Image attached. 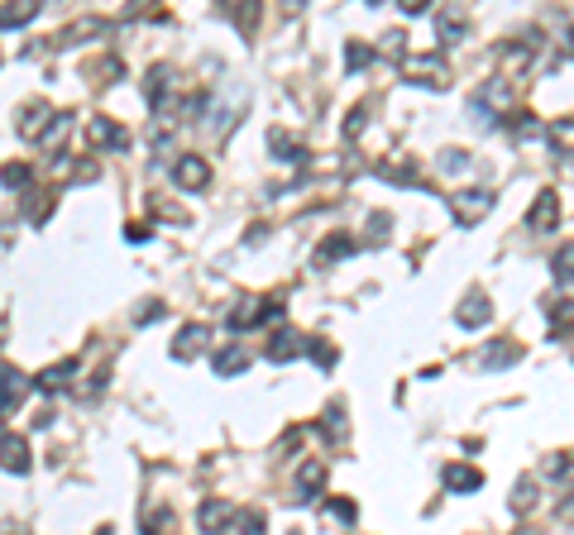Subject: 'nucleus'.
Wrapping results in <instances>:
<instances>
[{
	"label": "nucleus",
	"instance_id": "nucleus-46",
	"mask_svg": "<svg viewBox=\"0 0 574 535\" xmlns=\"http://www.w3.org/2000/svg\"><path fill=\"white\" fill-rule=\"evenodd\" d=\"M469 168V153L464 149H445L441 153V172H464Z\"/></svg>",
	"mask_w": 574,
	"mask_h": 535
},
{
	"label": "nucleus",
	"instance_id": "nucleus-11",
	"mask_svg": "<svg viewBox=\"0 0 574 535\" xmlns=\"http://www.w3.org/2000/svg\"><path fill=\"white\" fill-rule=\"evenodd\" d=\"M268 364H292V359H302V354H307V340H302V335H297V330H273V340H268Z\"/></svg>",
	"mask_w": 574,
	"mask_h": 535
},
{
	"label": "nucleus",
	"instance_id": "nucleus-31",
	"mask_svg": "<svg viewBox=\"0 0 574 535\" xmlns=\"http://www.w3.org/2000/svg\"><path fill=\"white\" fill-rule=\"evenodd\" d=\"M0 182H5V192H10V196H20V192H29L34 172L24 168V163H5V172H0Z\"/></svg>",
	"mask_w": 574,
	"mask_h": 535
},
{
	"label": "nucleus",
	"instance_id": "nucleus-23",
	"mask_svg": "<svg viewBox=\"0 0 574 535\" xmlns=\"http://www.w3.org/2000/svg\"><path fill=\"white\" fill-rule=\"evenodd\" d=\"M87 134H91V144H96V149H130V134L115 125V120H106V115H96Z\"/></svg>",
	"mask_w": 574,
	"mask_h": 535
},
{
	"label": "nucleus",
	"instance_id": "nucleus-39",
	"mask_svg": "<svg viewBox=\"0 0 574 535\" xmlns=\"http://www.w3.org/2000/svg\"><path fill=\"white\" fill-rule=\"evenodd\" d=\"M91 77H96V86H111L125 77V67H120V58H101V63H91Z\"/></svg>",
	"mask_w": 574,
	"mask_h": 535
},
{
	"label": "nucleus",
	"instance_id": "nucleus-14",
	"mask_svg": "<svg viewBox=\"0 0 574 535\" xmlns=\"http://www.w3.org/2000/svg\"><path fill=\"white\" fill-rule=\"evenodd\" d=\"M230 521H240V512H230V502H221V497H206L197 507V526L206 535H221Z\"/></svg>",
	"mask_w": 574,
	"mask_h": 535
},
{
	"label": "nucleus",
	"instance_id": "nucleus-15",
	"mask_svg": "<svg viewBox=\"0 0 574 535\" xmlns=\"http://www.w3.org/2000/svg\"><path fill=\"white\" fill-rule=\"evenodd\" d=\"M441 488L445 493H479V488H484V473L474 469V464H445Z\"/></svg>",
	"mask_w": 574,
	"mask_h": 535
},
{
	"label": "nucleus",
	"instance_id": "nucleus-13",
	"mask_svg": "<svg viewBox=\"0 0 574 535\" xmlns=\"http://www.w3.org/2000/svg\"><path fill=\"white\" fill-rule=\"evenodd\" d=\"M249 110V91H230V101H221V106H211V129L216 134H230V129L240 125V115Z\"/></svg>",
	"mask_w": 574,
	"mask_h": 535
},
{
	"label": "nucleus",
	"instance_id": "nucleus-41",
	"mask_svg": "<svg viewBox=\"0 0 574 535\" xmlns=\"http://www.w3.org/2000/svg\"><path fill=\"white\" fill-rule=\"evenodd\" d=\"M163 311H168V306H163L158 297L139 301V306H134V325H154V321H163Z\"/></svg>",
	"mask_w": 574,
	"mask_h": 535
},
{
	"label": "nucleus",
	"instance_id": "nucleus-36",
	"mask_svg": "<svg viewBox=\"0 0 574 535\" xmlns=\"http://www.w3.org/2000/svg\"><path fill=\"white\" fill-rule=\"evenodd\" d=\"M546 478L551 483H574V454H551L546 459Z\"/></svg>",
	"mask_w": 574,
	"mask_h": 535
},
{
	"label": "nucleus",
	"instance_id": "nucleus-8",
	"mask_svg": "<svg viewBox=\"0 0 574 535\" xmlns=\"http://www.w3.org/2000/svg\"><path fill=\"white\" fill-rule=\"evenodd\" d=\"M173 182L182 192H206V187H211V163L197 158V153H182L173 163Z\"/></svg>",
	"mask_w": 574,
	"mask_h": 535
},
{
	"label": "nucleus",
	"instance_id": "nucleus-27",
	"mask_svg": "<svg viewBox=\"0 0 574 535\" xmlns=\"http://www.w3.org/2000/svg\"><path fill=\"white\" fill-rule=\"evenodd\" d=\"M374 172L383 177V182H393V187H421V172H417V163H412V158H402V163L383 158Z\"/></svg>",
	"mask_w": 574,
	"mask_h": 535
},
{
	"label": "nucleus",
	"instance_id": "nucleus-32",
	"mask_svg": "<svg viewBox=\"0 0 574 535\" xmlns=\"http://www.w3.org/2000/svg\"><path fill=\"white\" fill-rule=\"evenodd\" d=\"M321 435H326L331 445H345V407H340V402L321 416Z\"/></svg>",
	"mask_w": 574,
	"mask_h": 535
},
{
	"label": "nucleus",
	"instance_id": "nucleus-4",
	"mask_svg": "<svg viewBox=\"0 0 574 535\" xmlns=\"http://www.w3.org/2000/svg\"><path fill=\"white\" fill-rule=\"evenodd\" d=\"M53 125H58V110L48 106V101H29L15 115V129H20L24 144H44L48 134H53Z\"/></svg>",
	"mask_w": 574,
	"mask_h": 535
},
{
	"label": "nucleus",
	"instance_id": "nucleus-20",
	"mask_svg": "<svg viewBox=\"0 0 574 535\" xmlns=\"http://www.w3.org/2000/svg\"><path fill=\"white\" fill-rule=\"evenodd\" d=\"M268 149L278 153V163H292V168H302L311 153L302 149V139H292L287 129H268Z\"/></svg>",
	"mask_w": 574,
	"mask_h": 535
},
{
	"label": "nucleus",
	"instance_id": "nucleus-40",
	"mask_svg": "<svg viewBox=\"0 0 574 535\" xmlns=\"http://www.w3.org/2000/svg\"><path fill=\"white\" fill-rule=\"evenodd\" d=\"M574 325V301H555L551 306V335H570Z\"/></svg>",
	"mask_w": 574,
	"mask_h": 535
},
{
	"label": "nucleus",
	"instance_id": "nucleus-33",
	"mask_svg": "<svg viewBox=\"0 0 574 535\" xmlns=\"http://www.w3.org/2000/svg\"><path fill=\"white\" fill-rule=\"evenodd\" d=\"M551 278H555V282H574V244H560V249H555Z\"/></svg>",
	"mask_w": 574,
	"mask_h": 535
},
{
	"label": "nucleus",
	"instance_id": "nucleus-24",
	"mask_svg": "<svg viewBox=\"0 0 574 535\" xmlns=\"http://www.w3.org/2000/svg\"><path fill=\"white\" fill-rule=\"evenodd\" d=\"M72 373H77V359H63V364H48L39 378H34V387L44 392V397H58L67 383H72Z\"/></svg>",
	"mask_w": 574,
	"mask_h": 535
},
{
	"label": "nucleus",
	"instance_id": "nucleus-12",
	"mask_svg": "<svg viewBox=\"0 0 574 535\" xmlns=\"http://www.w3.org/2000/svg\"><path fill=\"white\" fill-rule=\"evenodd\" d=\"M321 488H326V464H321V459H307V464L297 469V478H292V497H297V502H316Z\"/></svg>",
	"mask_w": 574,
	"mask_h": 535
},
{
	"label": "nucleus",
	"instance_id": "nucleus-53",
	"mask_svg": "<svg viewBox=\"0 0 574 535\" xmlns=\"http://www.w3.org/2000/svg\"><path fill=\"white\" fill-rule=\"evenodd\" d=\"M96 535H115V531H111V526H101V531H96Z\"/></svg>",
	"mask_w": 574,
	"mask_h": 535
},
{
	"label": "nucleus",
	"instance_id": "nucleus-26",
	"mask_svg": "<svg viewBox=\"0 0 574 535\" xmlns=\"http://www.w3.org/2000/svg\"><path fill=\"white\" fill-rule=\"evenodd\" d=\"M39 10H44L39 0H10V5L0 10V29H5V34H15V29H24L29 20H39Z\"/></svg>",
	"mask_w": 574,
	"mask_h": 535
},
{
	"label": "nucleus",
	"instance_id": "nucleus-38",
	"mask_svg": "<svg viewBox=\"0 0 574 535\" xmlns=\"http://www.w3.org/2000/svg\"><path fill=\"white\" fill-rule=\"evenodd\" d=\"M374 63V48H369V43H345V67H350V72H364V67Z\"/></svg>",
	"mask_w": 574,
	"mask_h": 535
},
{
	"label": "nucleus",
	"instance_id": "nucleus-54",
	"mask_svg": "<svg viewBox=\"0 0 574 535\" xmlns=\"http://www.w3.org/2000/svg\"><path fill=\"white\" fill-rule=\"evenodd\" d=\"M517 535H531V531H517Z\"/></svg>",
	"mask_w": 574,
	"mask_h": 535
},
{
	"label": "nucleus",
	"instance_id": "nucleus-29",
	"mask_svg": "<svg viewBox=\"0 0 574 535\" xmlns=\"http://www.w3.org/2000/svg\"><path fill=\"white\" fill-rule=\"evenodd\" d=\"M24 392H29V378H24L15 364H5V402H0V407H5V416H15V407H20Z\"/></svg>",
	"mask_w": 574,
	"mask_h": 535
},
{
	"label": "nucleus",
	"instance_id": "nucleus-49",
	"mask_svg": "<svg viewBox=\"0 0 574 535\" xmlns=\"http://www.w3.org/2000/svg\"><path fill=\"white\" fill-rule=\"evenodd\" d=\"M154 215L173 220V225H187V211H182V206H168V201H154Z\"/></svg>",
	"mask_w": 574,
	"mask_h": 535
},
{
	"label": "nucleus",
	"instance_id": "nucleus-28",
	"mask_svg": "<svg viewBox=\"0 0 574 535\" xmlns=\"http://www.w3.org/2000/svg\"><path fill=\"white\" fill-rule=\"evenodd\" d=\"M546 144L555 153H574V115H560V120L546 125Z\"/></svg>",
	"mask_w": 574,
	"mask_h": 535
},
{
	"label": "nucleus",
	"instance_id": "nucleus-18",
	"mask_svg": "<svg viewBox=\"0 0 574 535\" xmlns=\"http://www.w3.org/2000/svg\"><path fill=\"white\" fill-rule=\"evenodd\" d=\"M464 34H469V10H464V5H445L441 15H436V39L460 43Z\"/></svg>",
	"mask_w": 574,
	"mask_h": 535
},
{
	"label": "nucleus",
	"instance_id": "nucleus-37",
	"mask_svg": "<svg viewBox=\"0 0 574 535\" xmlns=\"http://www.w3.org/2000/svg\"><path fill=\"white\" fill-rule=\"evenodd\" d=\"M225 15H230V20L240 24V34H254V24H259V10H254V5H249V10H244L240 0H230V5H221Z\"/></svg>",
	"mask_w": 574,
	"mask_h": 535
},
{
	"label": "nucleus",
	"instance_id": "nucleus-6",
	"mask_svg": "<svg viewBox=\"0 0 574 535\" xmlns=\"http://www.w3.org/2000/svg\"><path fill=\"white\" fill-rule=\"evenodd\" d=\"M173 82H177V72L168 63H154L149 72H144V101H149V110H154V115H168Z\"/></svg>",
	"mask_w": 574,
	"mask_h": 535
},
{
	"label": "nucleus",
	"instance_id": "nucleus-3",
	"mask_svg": "<svg viewBox=\"0 0 574 535\" xmlns=\"http://www.w3.org/2000/svg\"><path fill=\"white\" fill-rule=\"evenodd\" d=\"M445 206H450V215H455V225H460V230H474V225L493 211V192H484V187L450 192V196H445Z\"/></svg>",
	"mask_w": 574,
	"mask_h": 535
},
{
	"label": "nucleus",
	"instance_id": "nucleus-7",
	"mask_svg": "<svg viewBox=\"0 0 574 535\" xmlns=\"http://www.w3.org/2000/svg\"><path fill=\"white\" fill-rule=\"evenodd\" d=\"M522 359V344L517 340H488L479 354H474V368L479 373H503V368H512Z\"/></svg>",
	"mask_w": 574,
	"mask_h": 535
},
{
	"label": "nucleus",
	"instance_id": "nucleus-30",
	"mask_svg": "<svg viewBox=\"0 0 574 535\" xmlns=\"http://www.w3.org/2000/svg\"><path fill=\"white\" fill-rule=\"evenodd\" d=\"M508 507H512V516H527V512H536V478H517V483H512Z\"/></svg>",
	"mask_w": 574,
	"mask_h": 535
},
{
	"label": "nucleus",
	"instance_id": "nucleus-2",
	"mask_svg": "<svg viewBox=\"0 0 574 535\" xmlns=\"http://www.w3.org/2000/svg\"><path fill=\"white\" fill-rule=\"evenodd\" d=\"M402 77L412 86H426V91H445V86H450V67H445L441 53H407Z\"/></svg>",
	"mask_w": 574,
	"mask_h": 535
},
{
	"label": "nucleus",
	"instance_id": "nucleus-9",
	"mask_svg": "<svg viewBox=\"0 0 574 535\" xmlns=\"http://www.w3.org/2000/svg\"><path fill=\"white\" fill-rule=\"evenodd\" d=\"M555 220H560V196H555L551 187H546V192H536V201H531L527 230H531V235H551Z\"/></svg>",
	"mask_w": 574,
	"mask_h": 535
},
{
	"label": "nucleus",
	"instance_id": "nucleus-45",
	"mask_svg": "<svg viewBox=\"0 0 574 535\" xmlns=\"http://www.w3.org/2000/svg\"><path fill=\"white\" fill-rule=\"evenodd\" d=\"M364 125H369V106H354L350 120H345V139H359V134H364Z\"/></svg>",
	"mask_w": 574,
	"mask_h": 535
},
{
	"label": "nucleus",
	"instance_id": "nucleus-17",
	"mask_svg": "<svg viewBox=\"0 0 574 535\" xmlns=\"http://www.w3.org/2000/svg\"><path fill=\"white\" fill-rule=\"evenodd\" d=\"M206 344H211V325L192 321V325H182V330H177L173 354H177V359H197V354L206 349Z\"/></svg>",
	"mask_w": 574,
	"mask_h": 535
},
{
	"label": "nucleus",
	"instance_id": "nucleus-52",
	"mask_svg": "<svg viewBox=\"0 0 574 535\" xmlns=\"http://www.w3.org/2000/svg\"><path fill=\"white\" fill-rule=\"evenodd\" d=\"M560 521H574V497L565 502V507H560Z\"/></svg>",
	"mask_w": 574,
	"mask_h": 535
},
{
	"label": "nucleus",
	"instance_id": "nucleus-51",
	"mask_svg": "<svg viewBox=\"0 0 574 535\" xmlns=\"http://www.w3.org/2000/svg\"><path fill=\"white\" fill-rule=\"evenodd\" d=\"M431 0H402V15H426Z\"/></svg>",
	"mask_w": 574,
	"mask_h": 535
},
{
	"label": "nucleus",
	"instance_id": "nucleus-10",
	"mask_svg": "<svg viewBox=\"0 0 574 535\" xmlns=\"http://www.w3.org/2000/svg\"><path fill=\"white\" fill-rule=\"evenodd\" d=\"M493 321V301H488V292H469V297L455 306V325L460 330H479V325Z\"/></svg>",
	"mask_w": 574,
	"mask_h": 535
},
{
	"label": "nucleus",
	"instance_id": "nucleus-5",
	"mask_svg": "<svg viewBox=\"0 0 574 535\" xmlns=\"http://www.w3.org/2000/svg\"><path fill=\"white\" fill-rule=\"evenodd\" d=\"M536 53H541V34H536V29H522V39H508L503 48H498V58H503V77H508V72H527Z\"/></svg>",
	"mask_w": 574,
	"mask_h": 535
},
{
	"label": "nucleus",
	"instance_id": "nucleus-55",
	"mask_svg": "<svg viewBox=\"0 0 574 535\" xmlns=\"http://www.w3.org/2000/svg\"><path fill=\"white\" fill-rule=\"evenodd\" d=\"M5 535H15V531H5Z\"/></svg>",
	"mask_w": 574,
	"mask_h": 535
},
{
	"label": "nucleus",
	"instance_id": "nucleus-48",
	"mask_svg": "<svg viewBox=\"0 0 574 535\" xmlns=\"http://www.w3.org/2000/svg\"><path fill=\"white\" fill-rule=\"evenodd\" d=\"M326 507H331V512L340 516V521H345V526H350L354 516H359V512H354V502H350V497H331V502H326Z\"/></svg>",
	"mask_w": 574,
	"mask_h": 535
},
{
	"label": "nucleus",
	"instance_id": "nucleus-22",
	"mask_svg": "<svg viewBox=\"0 0 574 535\" xmlns=\"http://www.w3.org/2000/svg\"><path fill=\"white\" fill-rule=\"evenodd\" d=\"M0 454H5V473H10V478L29 473V445H24L15 430H5V435H0Z\"/></svg>",
	"mask_w": 574,
	"mask_h": 535
},
{
	"label": "nucleus",
	"instance_id": "nucleus-1",
	"mask_svg": "<svg viewBox=\"0 0 574 535\" xmlns=\"http://www.w3.org/2000/svg\"><path fill=\"white\" fill-rule=\"evenodd\" d=\"M512 101H517L512 77H503V72H498V77H488V82L479 86V96H474V115H479L484 125H493V115H503V120H508V115H517V110H512Z\"/></svg>",
	"mask_w": 574,
	"mask_h": 535
},
{
	"label": "nucleus",
	"instance_id": "nucleus-43",
	"mask_svg": "<svg viewBox=\"0 0 574 535\" xmlns=\"http://www.w3.org/2000/svg\"><path fill=\"white\" fill-rule=\"evenodd\" d=\"M508 129L517 134V139H536V134H541L536 115H508Z\"/></svg>",
	"mask_w": 574,
	"mask_h": 535
},
{
	"label": "nucleus",
	"instance_id": "nucleus-47",
	"mask_svg": "<svg viewBox=\"0 0 574 535\" xmlns=\"http://www.w3.org/2000/svg\"><path fill=\"white\" fill-rule=\"evenodd\" d=\"M388 225H393V220H388L383 211L369 215V244H383V239H388Z\"/></svg>",
	"mask_w": 574,
	"mask_h": 535
},
{
	"label": "nucleus",
	"instance_id": "nucleus-16",
	"mask_svg": "<svg viewBox=\"0 0 574 535\" xmlns=\"http://www.w3.org/2000/svg\"><path fill=\"white\" fill-rule=\"evenodd\" d=\"M264 321H268V297H244V301H235V311L225 316L230 330H254V325H264Z\"/></svg>",
	"mask_w": 574,
	"mask_h": 535
},
{
	"label": "nucleus",
	"instance_id": "nucleus-50",
	"mask_svg": "<svg viewBox=\"0 0 574 535\" xmlns=\"http://www.w3.org/2000/svg\"><path fill=\"white\" fill-rule=\"evenodd\" d=\"M125 239H130V244H144V239H154V235H149V225H125Z\"/></svg>",
	"mask_w": 574,
	"mask_h": 535
},
{
	"label": "nucleus",
	"instance_id": "nucleus-44",
	"mask_svg": "<svg viewBox=\"0 0 574 535\" xmlns=\"http://www.w3.org/2000/svg\"><path fill=\"white\" fill-rule=\"evenodd\" d=\"M383 53H388V58H398V67L407 63V34H398V29H393V34H383Z\"/></svg>",
	"mask_w": 574,
	"mask_h": 535
},
{
	"label": "nucleus",
	"instance_id": "nucleus-34",
	"mask_svg": "<svg viewBox=\"0 0 574 535\" xmlns=\"http://www.w3.org/2000/svg\"><path fill=\"white\" fill-rule=\"evenodd\" d=\"M53 201H58V192H29V225H44L48 211H53Z\"/></svg>",
	"mask_w": 574,
	"mask_h": 535
},
{
	"label": "nucleus",
	"instance_id": "nucleus-35",
	"mask_svg": "<svg viewBox=\"0 0 574 535\" xmlns=\"http://www.w3.org/2000/svg\"><path fill=\"white\" fill-rule=\"evenodd\" d=\"M307 359L316 368H335V364H340V354H335L331 340H307Z\"/></svg>",
	"mask_w": 574,
	"mask_h": 535
},
{
	"label": "nucleus",
	"instance_id": "nucleus-42",
	"mask_svg": "<svg viewBox=\"0 0 574 535\" xmlns=\"http://www.w3.org/2000/svg\"><path fill=\"white\" fill-rule=\"evenodd\" d=\"M235 526H240V535H268V521H264V512H259V507L240 512V521H235Z\"/></svg>",
	"mask_w": 574,
	"mask_h": 535
},
{
	"label": "nucleus",
	"instance_id": "nucleus-21",
	"mask_svg": "<svg viewBox=\"0 0 574 535\" xmlns=\"http://www.w3.org/2000/svg\"><path fill=\"white\" fill-rule=\"evenodd\" d=\"M101 34H106V20H91V15H87V20L67 24L63 34H53L48 43H53V48H77L82 39H101Z\"/></svg>",
	"mask_w": 574,
	"mask_h": 535
},
{
	"label": "nucleus",
	"instance_id": "nucleus-19",
	"mask_svg": "<svg viewBox=\"0 0 574 535\" xmlns=\"http://www.w3.org/2000/svg\"><path fill=\"white\" fill-rule=\"evenodd\" d=\"M244 368H249V349H240V344H225V349L211 354V373L216 378H240Z\"/></svg>",
	"mask_w": 574,
	"mask_h": 535
},
{
	"label": "nucleus",
	"instance_id": "nucleus-25",
	"mask_svg": "<svg viewBox=\"0 0 574 535\" xmlns=\"http://www.w3.org/2000/svg\"><path fill=\"white\" fill-rule=\"evenodd\" d=\"M359 254V239L354 235H331L321 239V249H316V268H331V263H340V258Z\"/></svg>",
	"mask_w": 574,
	"mask_h": 535
}]
</instances>
